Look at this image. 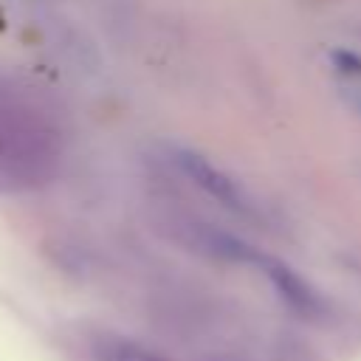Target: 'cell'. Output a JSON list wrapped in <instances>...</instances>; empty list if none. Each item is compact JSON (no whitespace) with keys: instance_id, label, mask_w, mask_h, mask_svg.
<instances>
[{"instance_id":"6da1fadb","label":"cell","mask_w":361,"mask_h":361,"mask_svg":"<svg viewBox=\"0 0 361 361\" xmlns=\"http://www.w3.org/2000/svg\"><path fill=\"white\" fill-rule=\"evenodd\" d=\"M56 135L20 87L0 76V189H31L56 169Z\"/></svg>"},{"instance_id":"7a4b0ae2","label":"cell","mask_w":361,"mask_h":361,"mask_svg":"<svg viewBox=\"0 0 361 361\" xmlns=\"http://www.w3.org/2000/svg\"><path fill=\"white\" fill-rule=\"evenodd\" d=\"M175 164L212 197H217L220 203L231 206V209H248V200L243 195V189L237 186V180H231L226 172H220L214 164H209L203 155L192 152V149H175Z\"/></svg>"},{"instance_id":"3957f363","label":"cell","mask_w":361,"mask_h":361,"mask_svg":"<svg viewBox=\"0 0 361 361\" xmlns=\"http://www.w3.org/2000/svg\"><path fill=\"white\" fill-rule=\"evenodd\" d=\"M251 262H257V265L265 271V276L274 282V288L279 290V296H282L293 310H299L302 316H313V313L322 310V299L316 296V290H313L296 271H290V268L282 265L279 259H271V257H262V254H254Z\"/></svg>"},{"instance_id":"277c9868","label":"cell","mask_w":361,"mask_h":361,"mask_svg":"<svg viewBox=\"0 0 361 361\" xmlns=\"http://www.w3.org/2000/svg\"><path fill=\"white\" fill-rule=\"evenodd\" d=\"M93 358L96 361H166L164 355L130 341V338H121V336H104L93 344Z\"/></svg>"},{"instance_id":"5b68a950","label":"cell","mask_w":361,"mask_h":361,"mask_svg":"<svg viewBox=\"0 0 361 361\" xmlns=\"http://www.w3.org/2000/svg\"><path fill=\"white\" fill-rule=\"evenodd\" d=\"M355 104H358V110H361V96H358V99H355Z\"/></svg>"}]
</instances>
